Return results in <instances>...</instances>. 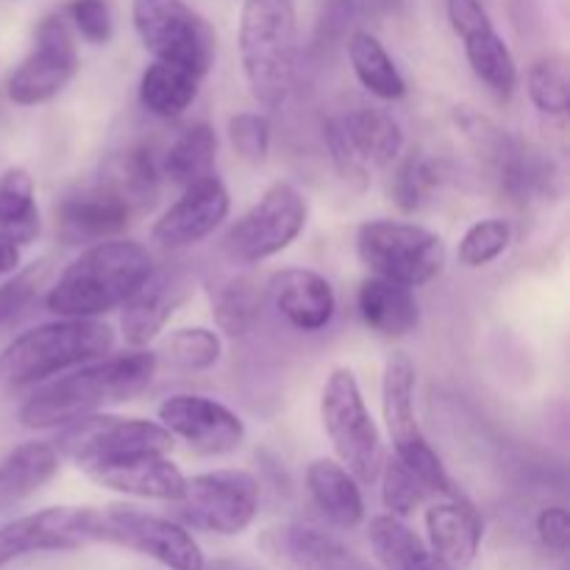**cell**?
<instances>
[{"instance_id": "cell-42", "label": "cell", "mask_w": 570, "mask_h": 570, "mask_svg": "<svg viewBox=\"0 0 570 570\" xmlns=\"http://www.w3.org/2000/svg\"><path fill=\"white\" fill-rule=\"evenodd\" d=\"M228 142L248 165H265L271 154V120L259 111H239L228 120Z\"/></svg>"}, {"instance_id": "cell-29", "label": "cell", "mask_w": 570, "mask_h": 570, "mask_svg": "<svg viewBox=\"0 0 570 570\" xmlns=\"http://www.w3.org/2000/svg\"><path fill=\"white\" fill-rule=\"evenodd\" d=\"M367 540L384 570H454L445 566L429 543H423L401 518L376 515L367 523Z\"/></svg>"}, {"instance_id": "cell-28", "label": "cell", "mask_w": 570, "mask_h": 570, "mask_svg": "<svg viewBox=\"0 0 570 570\" xmlns=\"http://www.w3.org/2000/svg\"><path fill=\"white\" fill-rule=\"evenodd\" d=\"M59 454L50 443L31 440L0 460V512L39 493L59 471Z\"/></svg>"}, {"instance_id": "cell-35", "label": "cell", "mask_w": 570, "mask_h": 570, "mask_svg": "<svg viewBox=\"0 0 570 570\" xmlns=\"http://www.w3.org/2000/svg\"><path fill=\"white\" fill-rule=\"evenodd\" d=\"M217 159V134L209 122H195V126L184 128L176 137V142L167 148L161 170L178 187H189V184L200 181V178L212 176Z\"/></svg>"}, {"instance_id": "cell-34", "label": "cell", "mask_w": 570, "mask_h": 570, "mask_svg": "<svg viewBox=\"0 0 570 570\" xmlns=\"http://www.w3.org/2000/svg\"><path fill=\"white\" fill-rule=\"evenodd\" d=\"M159 178L161 167L156 165L154 154L148 148H128L122 154H117L115 159L106 161L100 181L115 187L139 215V212L150 209L156 204Z\"/></svg>"}, {"instance_id": "cell-4", "label": "cell", "mask_w": 570, "mask_h": 570, "mask_svg": "<svg viewBox=\"0 0 570 570\" xmlns=\"http://www.w3.org/2000/svg\"><path fill=\"white\" fill-rule=\"evenodd\" d=\"M111 348H115V328L109 323L59 317L31 332H22L6 345L0 354V379L11 387H28L70 367L104 360Z\"/></svg>"}, {"instance_id": "cell-12", "label": "cell", "mask_w": 570, "mask_h": 570, "mask_svg": "<svg viewBox=\"0 0 570 570\" xmlns=\"http://www.w3.org/2000/svg\"><path fill=\"white\" fill-rule=\"evenodd\" d=\"M309 206L287 181H276L228 228L223 248L239 265H256L287 250L306 228Z\"/></svg>"}, {"instance_id": "cell-36", "label": "cell", "mask_w": 570, "mask_h": 570, "mask_svg": "<svg viewBox=\"0 0 570 570\" xmlns=\"http://www.w3.org/2000/svg\"><path fill=\"white\" fill-rule=\"evenodd\" d=\"M267 287H262L256 278L250 276H232L223 278L215 289H212V315H215L217 326L232 337L248 334L254 323L259 321L262 306H265Z\"/></svg>"}, {"instance_id": "cell-9", "label": "cell", "mask_w": 570, "mask_h": 570, "mask_svg": "<svg viewBox=\"0 0 570 570\" xmlns=\"http://www.w3.org/2000/svg\"><path fill=\"white\" fill-rule=\"evenodd\" d=\"M131 22L154 61L206 78L217 50L215 28L184 0H131Z\"/></svg>"}, {"instance_id": "cell-14", "label": "cell", "mask_w": 570, "mask_h": 570, "mask_svg": "<svg viewBox=\"0 0 570 570\" xmlns=\"http://www.w3.org/2000/svg\"><path fill=\"white\" fill-rule=\"evenodd\" d=\"M78 72V48L65 14H48L37 26L33 48L9 76L6 92L17 106L53 100Z\"/></svg>"}, {"instance_id": "cell-31", "label": "cell", "mask_w": 570, "mask_h": 570, "mask_svg": "<svg viewBox=\"0 0 570 570\" xmlns=\"http://www.w3.org/2000/svg\"><path fill=\"white\" fill-rule=\"evenodd\" d=\"M449 181V165L426 150H412L390 181V198L404 215H417Z\"/></svg>"}, {"instance_id": "cell-1", "label": "cell", "mask_w": 570, "mask_h": 570, "mask_svg": "<svg viewBox=\"0 0 570 570\" xmlns=\"http://www.w3.org/2000/svg\"><path fill=\"white\" fill-rule=\"evenodd\" d=\"M156 356L150 351H128V354L104 356L78 371L45 384L20 410V423L26 429L70 426L87 415H98L106 406L137 399L148 390L156 376Z\"/></svg>"}, {"instance_id": "cell-19", "label": "cell", "mask_w": 570, "mask_h": 570, "mask_svg": "<svg viewBox=\"0 0 570 570\" xmlns=\"http://www.w3.org/2000/svg\"><path fill=\"white\" fill-rule=\"evenodd\" d=\"M278 570H376L328 532L304 523H276L256 540Z\"/></svg>"}, {"instance_id": "cell-8", "label": "cell", "mask_w": 570, "mask_h": 570, "mask_svg": "<svg viewBox=\"0 0 570 570\" xmlns=\"http://www.w3.org/2000/svg\"><path fill=\"white\" fill-rule=\"evenodd\" d=\"M59 460H70L83 473L142 454H170L173 438L156 421L120 415H87L61 429L50 443Z\"/></svg>"}, {"instance_id": "cell-32", "label": "cell", "mask_w": 570, "mask_h": 570, "mask_svg": "<svg viewBox=\"0 0 570 570\" xmlns=\"http://www.w3.org/2000/svg\"><path fill=\"white\" fill-rule=\"evenodd\" d=\"M348 59L354 67L356 78L371 95L382 100H399L406 95V81L401 76L399 65L382 39L371 31H354L348 37Z\"/></svg>"}, {"instance_id": "cell-25", "label": "cell", "mask_w": 570, "mask_h": 570, "mask_svg": "<svg viewBox=\"0 0 570 570\" xmlns=\"http://www.w3.org/2000/svg\"><path fill=\"white\" fill-rule=\"evenodd\" d=\"M340 137L348 145L351 156L371 173V167H387L404 150V131L401 122L384 109H360L343 117H334Z\"/></svg>"}, {"instance_id": "cell-22", "label": "cell", "mask_w": 570, "mask_h": 570, "mask_svg": "<svg viewBox=\"0 0 570 570\" xmlns=\"http://www.w3.org/2000/svg\"><path fill=\"white\" fill-rule=\"evenodd\" d=\"M426 534L429 549L440 557L449 568L465 570L476 560L482 549L484 523L482 515L473 510L471 501L460 493L443 495V501H434L426 510Z\"/></svg>"}, {"instance_id": "cell-10", "label": "cell", "mask_w": 570, "mask_h": 570, "mask_svg": "<svg viewBox=\"0 0 570 570\" xmlns=\"http://www.w3.org/2000/svg\"><path fill=\"white\" fill-rule=\"evenodd\" d=\"M382 415L393 449L410 471H415L432 488L434 495H454L449 471L432 443L423 434L415 412V365L406 354H393L382 373Z\"/></svg>"}, {"instance_id": "cell-37", "label": "cell", "mask_w": 570, "mask_h": 570, "mask_svg": "<svg viewBox=\"0 0 570 570\" xmlns=\"http://www.w3.org/2000/svg\"><path fill=\"white\" fill-rule=\"evenodd\" d=\"M154 356L156 362H165L170 371L200 373L220 362L223 340L220 334L206 326L176 328V332L161 340L159 351Z\"/></svg>"}, {"instance_id": "cell-6", "label": "cell", "mask_w": 570, "mask_h": 570, "mask_svg": "<svg viewBox=\"0 0 570 570\" xmlns=\"http://www.w3.org/2000/svg\"><path fill=\"white\" fill-rule=\"evenodd\" d=\"M321 421L340 465L360 484H373L384 465L382 432L362 399L351 367H334L321 393Z\"/></svg>"}, {"instance_id": "cell-33", "label": "cell", "mask_w": 570, "mask_h": 570, "mask_svg": "<svg viewBox=\"0 0 570 570\" xmlns=\"http://www.w3.org/2000/svg\"><path fill=\"white\" fill-rule=\"evenodd\" d=\"M0 234L20 248L39 237L37 187L26 167H9L0 176Z\"/></svg>"}, {"instance_id": "cell-3", "label": "cell", "mask_w": 570, "mask_h": 570, "mask_svg": "<svg viewBox=\"0 0 570 570\" xmlns=\"http://www.w3.org/2000/svg\"><path fill=\"white\" fill-rule=\"evenodd\" d=\"M239 59L250 95L282 109L298 81V20L293 0H245L239 14Z\"/></svg>"}, {"instance_id": "cell-16", "label": "cell", "mask_w": 570, "mask_h": 570, "mask_svg": "<svg viewBox=\"0 0 570 570\" xmlns=\"http://www.w3.org/2000/svg\"><path fill=\"white\" fill-rule=\"evenodd\" d=\"M159 426L167 429L170 438H181L189 449L209 456L232 454L245 440V423L237 412L220 401L193 393L170 395L161 401Z\"/></svg>"}, {"instance_id": "cell-20", "label": "cell", "mask_w": 570, "mask_h": 570, "mask_svg": "<svg viewBox=\"0 0 570 570\" xmlns=\"http://www.w3.org/2000/svg\"><path fill=\"white\" fill-rule=\"evenodd\" d=\"M137 215L131 204L109 187L106 181H95L89 187H78L67 193L56 206V228L61 237L83 239V243H104L117 239V234L126 232L131 217Z\"/></svg>"}, {"instance_id": "cell-17", "label": "cell", "mask_w": 570, "mask_h": 570, "mask_svg": "<svg viewBox=\"0 0 570 570\" xmlns=\"http://www.w3.org/2000/svg\"><path fill=\"white\" fill-rule=\"evenodd\" d=\"M449 20L465 45L468 65L476 72L479 81L490 92L510 98L518 83V67L482 0H449Z\"/></svg>"}, {"instance_id": "cell-18", "label": "cell", "mask_w": 570, "mask_h": 570, "mask_svg": "<svg viewBox=\"0 0 570 570\" xmlns=\"http://www.w3.org/2000/svg\"><path fill=\"white\" fill-rule=\"evenodd\" d=\"M228 212H232V198H228L226 184L212 173L184 187L181 198L154 223L150 237L167 250L193 248L223 226Z\"/></svg>"}, {"instance_id": "cell-24", "label": "cell", "mask_w": 570, "mask_h": 570, "mask_svg": "<svg viewBox=\"0 0 570 570\" xmlns=\"http://www.w3.org/2000/svg\"><path fill=\"white\" fill-rule=\"evenodd\" d=\"M95 484L115 493L134 495V499H154V501H176L184 493V473L167 454H142L131 460L115 462V465L95 468L87 473Z\"/></svg>"}, {"instance_id": "cell-13", "label": "cell", "mask_w": 570, "mask_h": 570, "mask_svg": "<svg viewBox=\"0 0 570 570\" xmlns=\"http://www.w3.org/2000/svg\"><path fill=\"white\" fill-rule=\"evenodd\" d=\"M100 543L150 557L167 570H206L204 549L187 527L128 504L100 510Z\"/></svg>"}, {"instance_id": "cell-15", "label": "cell", "mask_w": 570, "mask_h": 570, "mask_svg": "<svg viewBox=\"0 0 570 570\" xmlns=\"http://www.w3.org/2000/svg\"><path fill=\"white\" fill-rule=\"evenodd\" d=\"M100 543V510L48 507L0 527V568L39 551H76Z\"/></svg>"}, {"instance_id": "cell-44", "label": "cell", "mask_w": 570, "mask_h": 570, "mask_svg": "<svg viewBox=\"0 0 570 570\" xmlns=\"http://www.w3.org/2000/svg\"><path fill=\"white\" fill-rule=\"evenodd\" d=\"M534 532L538 540L554 554H566L570 546V515L566 507H546L540 510L538 521H534Z\"/></svg>"}, {"instance_id": "cell-41", "label": "cell", "mask_w": 570, "mask_h": 570, "mask_svg": "<svg viewBox=\"0 0 570 570\" xmlns=\"http://www.w3.org/2000/svg\"><path fill=\"white\" fill-rule=\"evenodd\" d=\"M50 273V262H33L26 271L11 273V278H6L0 284V328L11 326L14 321H20L28 312V306L37 301L39 289L45 287Z\"/></svg>"}, {"instance_id": "cell-40", "label": "cell", "mask_w": 570, "mask_h": 570, "mask_svg": "<svg viewBox=\"0 0 570 570\" xmlns=\"http://www.w3.org/2000/svg\"><path fill=\"white\" fill-rule=\"evenodd\" d=\"M512 243V226L504 217H484L476 220L460 239V248H456V259L465 267H484L490 262H495L499 256L507 254Z\"/></svg>"}, {"instance_id": "cell-7", "label": "cell", "mask_w": 570, "mask_h": 570, "mask_svg": "<svg viewBox=\"0 0 570 570\" xmlns=\"http://www.w3.org/2000/svg\"><path fill=\"white\" fill-rule=\"evenodd\" d=\"M356 254L373 276L410 289L434 282L445 271L443 237L404 220L362 223Z\"/></svg>"}, {"instance_id": "cell-30", "label": "cell", "mask_w": 570, "mask_h": 570, "mask_svg": "<svg viewBox=\"0 0 570 570\" xmlns=\"http://www.w3.org/2000/svg\"><path fill=\"white\" fill-rule=\"evenodd\" d=\"M200 81L204 78L193 76V72L181 70V67L154 61L142 72V81H139V104L150 115L161 117V120H173V117H181L195 104Z\"/></svg>"}, {"instance_id": "cell-11", "label": "cell", "mask_w": 570, "mask_h": 570, "mask_svg": "<svg viewBox=\"0 0 570 570\" xmlns=\"http://www.w3.org/2000/svg\"><path fill=\"white\" fill-rule=\"evenodd\" d=\"M259 504V479L243 468H223V471L187 479L178 499V512L187 527L220 534V538H234L256 521Z\"/></svg>"}, {"instance_id": "cell-23", "label": "cell", "mask_w": 570, "mask_h": 570, "mask_svg": "<svg viewBox=\"0 0 570 570\" xmlns=\"http://www.w3.org/2000/svg\"><path fill=\"white\" fill-rule=\"evenodd\" d=\"M187 298V282L176 271H154L148 282L126 301L122 309V337L134 351H142L165 332L176 306Z\"/></svg>"}, {"instance_id": "cell-21", "label": "cell", "mask_w": 570, "mask_h": 570, "mask_svg": "<svg viewBox=\"0 0 570 570\" xmlns=\"http://www.w3.org/2000/svg\"><path fill=\"white\" fill-rule=\"evenodd\" d=\"M265 287L278 315L298 332H321L334 321L337 295L321 273L306 267H284L273 273Z\"/></svg>"}, {"instance_id": "cell-38", "label": "cell", "mask_w": 570, "mask_h": 570, "mask_svg": "<svg viewBox=\"0 0 570 570\" xmlns=\"http://www.w3.org/2000/svg\"><path fill=\"white\" fill-rule=\"evenodd\" d=\"M527 89L538 111L549 117H562L570 106L568 61L562 56H543L529 67Z\"/></svg>"}, {"instance_id": "cell-26", "label": "cell", "mask_w": 570, "mask_h": 570, "mask_svg": "<svg viewBox=\"0 0 570 570\" xmlns=\"http://www.w3.org/2000/svg\"><path fill=\"white\" fill-rule=\"evenodd\" d=\"M356 309L362 323L382 337L399 340L406 337L421 323V306L410 287L387 282V278L371 276L360 284L356 293Z\"/></svg>"}, {"instance_id": "cell-43", "label": "cell", "mask_w": 570, "mask_h": 570, "mask_svg": "<svg viewBox=\"0 0 570 570\" xmlns=\"http://www.w3.org/2000/svg\"><path fill=\"white\" fill-rule=\"evenodd\" d=\"M65 17L89 45H106L115 33V20L106 0H70Z\"/></svg>"}, {"instance_id": "cell-27", "label": "cell", "mask_w": 570, "mask_h": 570, "mask_svg": "<svg viewBox=\"0 0 570 570\" xmlns=\"http://www.w3.org/2000/svg\"><path fill=\"white\" fill-rule=\"evenodd\" d=\"M306 490L312 495V504L334 527L354 529L365 518V499H362L360 482L340 462L328 460V456L309 462V468H306Z\"/></svg>"}, {"instance_id": "cell-39", "label": "cell", "mask_w": 570, "mask_h": 570, "mask_svg": "<svg viewBox=\"0 0 570 570\" xmlns=\"http://www.w3.org/2000/svg\"><path fill=\"white\" fill-rule=\"evenodd\" d=\"M382 501L387 507V515L393 518H410L417 507H423L429 501L432 488L417 476L415 471L404 465L399 456H384V465H382Z\"/></svg>"}, {"instance_id": "cell-5", "label": "cell", "mask_w": 570, "mask_h": 570, "mask_svg": "<svg viewBox=\"0 0 570 570\" xmlns=\"http://www.w3.org/2000/svg\"><path fill=\"white\" fill-rule=\"evenodd\" d=\"M454 120L462 137L471 142V148L476 150V156L490 170L495 187L501 189V195H507V200L527 206L534 200L557 198L560 170L543 150L512 137L499 122L468 109V106L456 109Z\"/></svg>"}, {"instance_id": "cell-2", "label": "cell", "mask_w": 570, "mask_h": 570, "mask_svg": "<svg viewBox=\"0 0 570 570\" xmlns=\"http://www.w3.org/2000/svg\"><path fill=\"white\" fill-rule=\"evenodd\" d=\"M156 271L154 256L134 239H104L72 259L45 295L48 312L72 321H98L126 304Z\"/></svg>"}, {"instance_id": "cell-45", "label": "cell", "mask_w": 570, "mask_h": 570, "mask_svg": "<svg viewBox=\"0 0 570 570\" xmlns=\"http://www.w3.org/2000/svg\"><path fill=\"white\" fill-rule=\"evenodd\" d=\"M17 265H20V245H14L6 234H0V278L11 276Z\"/></svg>"}]
</instances>
